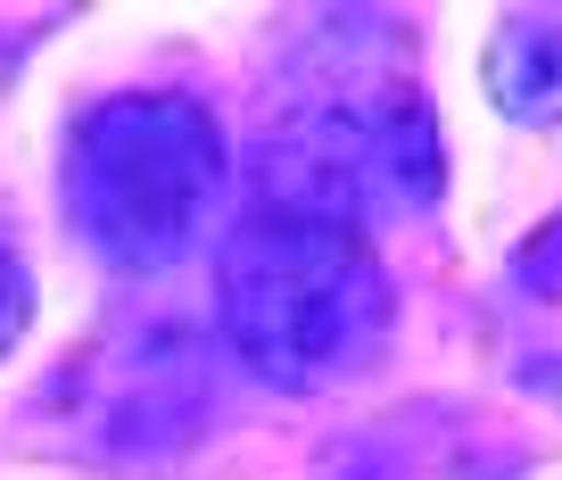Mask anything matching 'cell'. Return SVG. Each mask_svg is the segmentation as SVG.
Segmentation results:
<instances>
[{
    "label": "cell",
    "mask_w": 562,
    "mask_h": 480,
    "mask_svg": "<svg viewBox=\"0 0 562 480\" xmlns=\"http://www.w3.org/2000/svg\"><path fill=\"white\" fill-rule=\"evenodd\" d=\"M25 332H34V266L18 249H0V365L18 356Z\"/></svg>",
    "instance_id": "8992f818"
},
{
    "label": "cell",
    "mask_w": 562,
    "mask_h": 480,
    "mask_svg": "<svg viewBox=\"0 0 562 480\" xmlns=\"http://www.w3.org/2000/svg\"><path fill=\"white\" fill-rule=\"evenodd\" d=\"M215 315H224V348L257 381L315 390V381L381 356L389 282L356 224L248 208L215 266Z\"/></svg>",
    "instance_id": "6da1fadb"
},
{
    "label": "cell",
    "mask_w": 562,
    "mask_h": 480,
    "mask_svg": "<svg viewBox=\"0 0 562 480\" xmlns=\"http://www.w3.org/2000/svg\"><path fill=\"white\" fill-rule=\"evenodd\" d=\"M215 423V365L191 323H124L42 381L34 431L91 472H166Z\"/></svg>",
    "instance_id": "3957f363"
},
{
    "label": "cell",
    "mask_w": 562,
    "mask_h": 480,
    "mask_svg": "<svg viewBox=\"0 0 562 480\" xmlns=\"http://www.w3.org/2000/svg\"><path fill=\"white\" fill-rule=\"evenodd\" d=\"M480 83H488V108L521 133L562 125V18L554 9H513L496 18L488 51H480Z\"/></svg>",
    "instance_id": "277c9868"
},
{
    "label": "cell",
    "mask_w": 562,
    "mask_h": 480,
    "mask_svg": "<svg viewBox=\"0 0 562 480\" xmlns=\"http://www.w3.org/2000/svg\"><path fill=\"white\" fill-rule=\"evenodd\" d=\"M513 290L538 299V306H562V208L529 232L521 249H513Z\"/></svg>",
    "instance_id": "5b68a950"
},
{
    "label": "cell",
    "mask_w": 562,
    "mask_h": 480,
    "mask_svg": "<svg viewBox=\"0 0 562 480\" xmlns=\"http://www.w3.org/2000/svg\"><path fill=\"white\" fill-rule=\"evenodd\" d=\"M232 149L224 125L191 91H108L67 133V224L100 266L116 274H166L191 257L224 199Z\"/></svg>",
    "instance_id": "7a4b0ae2"
}]
</instances>
